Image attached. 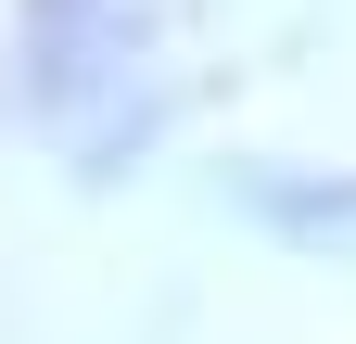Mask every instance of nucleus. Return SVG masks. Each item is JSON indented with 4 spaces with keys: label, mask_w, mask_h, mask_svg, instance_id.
Instances as JSON below:
<instances>
[{
    "label": "nucleus",
    "mask_w": 356,
    "mask_h": 344,
    "mask_svg": "<svg viewBox=\"0 0 356 344\" xmlns=\"http://www.w3.org/2000/svg\"><path fill=\"white\" fill-rule=\"evenodd\" d=\"M254 217L293 242H343L356 255V179H254Z\"/></svg>",
    "instance_id": "2"
},
{
    "label": "nucleus",
    "mask_w": 356,
    "mask_h": 344,
    "mask_svg": "<svg viewBox=\"0 0 356 344\" xmlns=\"http://www.w3.org/2000/svg\"><path fill=\"white\" fill-rule=\"evenodd\" d=\"M26 115L102 179L153 141V64L140 13H26Z\"/></svg>",
    "instance_id": "1"
}]
</instances>
